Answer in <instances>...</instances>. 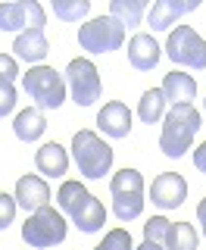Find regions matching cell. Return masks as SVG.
I'll list each match as a JSON object with an SVG mask.
<instances>
[{
  "instance_id": "14",
  "label": "cell",
  "mask_w": 206,
  "mask_h": 250,
  "mask_svg": "<svg viewBox=\"0 0 206 250\" xmlns=\"http://www.w3.org/2000/svg\"><path fill=\"white\" fill-rule=\"evenodd\" d=\"M97 125L103 135L109 138H128L131 131V109L122 104V100H109L103 104V109L97 113Z\"/></svg>"
},
{
  "instance_id": "24",
  "label": "cell",
  "mask_w": 206,
  "mask_h": 250,
  "mask_svg": "<svg viewBox=\"0 0 206 250\" xmlns=\"http://www.w3.org/2000/svg\"><path fill=\"white\" fill-rule=\"evenodd\" d=\"M94 250H134V247H131L128 229H109L106 234H103V241H100Z\"/></svg>"
},
{
  "instance_id": "21",
  "label": "cell",
  "mask_w": 206,
  "mask_h": 250,
  "mask_svg": "<svg viewBox=\"0 0 206 250\" xmlns=\"http://www.w3.org/2000/svg\"><path fill=\"white\" fill-rule=\"evenodd\" d=\"M200 238L191 222H172L169 234H165V250H197Z\"/></svg>"
},
{
  "instance_id": "27",
  "label": "cell",
  "mask_w": 206,
  "mask_h": 250,
  "mask_svg": "<svg viewBox=\"0 0 206 250\" xmlns=\"http://www.w3.org/2000/svg\"><path fill=\"white\" fill-rule=\"evenodd\" d=\"M19 75V62L10 53H0V84H13Z\"/></svg>"
},
{
  "instance_id": "13",
  "label": "cell",
  "mask_w": 206,
  "mask_h": 250,
  "mask_svg": "<svg viewBox=\"0 0 206 250\" xmlns=\"http://www.w3.org/2000/svg\"><path fill=\"white\" fill-rule=\"evenodd\" d=\"M194 10H197V0H156L147 13V25L153 31H165L175 25L181 16H187Z\"/></svg>"
},
{
  "instance_id": "8",
  "label": "cell",
  "mask_w": 206,
  "mask_h": 250,
  "mask_svg": "<svg viewBox=\"0 0 206 250\" xmlns=\"http://www.w3.org/2000/svg\"><path fill=\"white\" fill-rule=\"evenodd\" d=\"M165 53L175 66L185 69H206V41L191 25H178L169 31V41H165Z\"/></svg>"
},
{
  "instance_id": "3",
  "label": "cell",
  "mask_w": 206,
  "mask_h": 250,
  "mask_svg": "<svg viewBox=\"0 0 206 250\" xmlns=\"http://www.w3.org/2000/svg\"><path fill=\"white\" fill-rule=\"evenodd\" d=\"M72 160L84 178H103L113 169V147L100 141L97 131L78 128L72 138Z\"/></svg>"
},
{
  "instance_id": "25",
  "label": "cell",
  "mask_w": 206,
  "mask_h": 250,
  "mask_svg": "<svg viewBox=\"0 0 206 250\" xmlns=\"http://www.w3.org/2000/svg\"><path fill=\"white\" fill-rule=\"evenodd\" d=\"M169 219L165 216H153V219H147V225H144V241H153V244H165V234H169Z\"/></svg>"
},
{
  "instance_id": "11",
  "label": "cell",
  "mask_w": 206,
  "mask_h": 250,
  "mask_svg": "<svg viewBox=\"0 0 206 250\" xmlns=\"http://www.w3.org/2000/svg\"><path fill=\"white\" fill-rule=\"evenodd\" d=\"M185 197H187V182L181 172H163L150 185V200L160 209H178L185 203Z\"/></svg>"
},
{
  "instance_id": "20",
  "label": "cell",
  "mask_w": 206,
  "mask_h": 250,
  "mask_svg": "<svg viewBox=\"0 0 206 250\" xmlns=\"http://www.w3.org/2000/svg\"><path fill=\"white\" fill-rule=\"evenodd\" d=\"M138 116L147 125H156L160 119H165V97L160 88H150L141 94V104H138Z\"/></svg>"
},
{
  "instance_id": "28",
  "label": "cell",
  "mask_w": 206,
  "mask_h": 250,
  "mask_svg": "<svg viewBox=\"0 0 206 250\" xmlns=\"http://www.w3.org/2000/svg\"><path fill=\"white\" fill-rule=\"evenodd\" d=\"M16 109V88L13 84H0V116H10Z\"/></svg>"
},
{
  "instance_id": "10",
  "label": "cell",
  "mask_w": 206,
  "mask_h": 250,
  "mask_svg": "<svg viewBox=\"0 0 206 250\" xmlns=\"http://www.w3.org/2000/svg\"><path fill=\"white\" fill-rule=\"evenodd\" d=\"M47 13L38 0H13L0 3V31H28V28H44Z\"/></svg>"
},
{
  "instance_id": "16",
  "label": "cell",
  "mask_w": 206,
  "mask_h": 250,
  "mask_svg": "<svg viewBox=\"0 0 206 250\" xmlns=\"http://www.w3.org/2000/svg\"><path fill=\"white\" fill-rule=\"evenodd\" d=\"M163 97H165V104H172V106H185V104H191V100L197 97V82H194V75H187V72H169L163 78Z\"/></svg>"
},
{
  "instance_id": "1",
  "label": "cell",
  "mask_w": 206,
  "mask_h": 250,
  "mask_svg": "<svg viewBox=\"0 0 206 250\" xmlns=\"http://www.w3.org/2000/svg\"><path fill=\"white\" fill-rule=\"evenodd\" d=\"M57 203L84 234H94L106 225V209H103V203L94 197L82 182H62L60 191H57Z\"/></svg>"
},
{
  "instance_id": "5",
  "label": "cell",
  "mask_w": 206,
  "mask_h": 250,
  "mask_svg": "<svg viewBox=\"0 0 206 250\" xmlns=\"http://www.w3.org/2000/svg\"><path fill=\"white\" fill-rule=\"evenodd\" d=\"M113 191V213L119 222H131L144 209V178L138 169H119L109 182Z\"/></svg>"
},
{
  "instance_id": "6",
  "label": "cell",
  "mask_w": 206,
  "mask_h": 250,
  "mask_svg": "<svg viewBox=\"0 0 206 250\" xmlns=\"http://www.w3.org/2000/svg\"><path fill=\"white\" fill-rule=\"evenodd\" d=\"M22 88L38 104V109H57L66 100V78L53 66H31L22 75Z\"/></svg>"
},
{
  "instance_id": "15",
  "label": "cell",
  "mask_w": 206,
  "mask_h": 250,
  "mask_svg": "<svg viewBox=\"0 0 206 250\" xmlns=\"http://www.w3.org/2000/svg\"><path fill=\"white\" fill-rule=\"evenodd\" d=\"M160 57H163L160 44H156V38L147 35V31H138L128 41V62L138 72H150V69L160 62Z\"/></svg>"
},
{
  "instance_id": "9",
  "label": "cell",
  "mask_w": 206,
  "mask_h": 250,
  "mask_svg": "<svg viewBox=\"0 0 206 250\" xmlns=\"http://www.w3.org/2000/svg\"><path fill=\"white\" fill-rule=\"evenodd\" d=\"M66 84H69V94H72V100L78 106H91L94 100H100V91H103L97 66L84 57H78L66 66Z\"/></svg>"
},
{
  "instance_id": "4",
  "label": "cell",
  "mask_w": 206,
  "mask_h": 250,
  "mask_svg": "<svg viewBox=\"0 0 206 250\" xmlns=\"http://www.w3.org/2000/svg\"><path fill=\"white\" fill-rule=\"evenodd\" d=\"M69 234V225H66V216L53 207H41L38 213H31L22 225V241L35 250H47V247H57L66 241Z\"/></svg>"
},
{
  "instance_id": "30",
  "label": "cell",
  "mask_w": 206,
  "mask_h": 250,
  "mask_svg": "<svg viewBox=\"0 0 206 250\" xmlns=\"http://www.w3.org/2000/svg\"><path fill=\"white\" fill-rule=\"evenodd\" d=\"M197 219H200V225H203V238H206V197L197 203Z\"/></svg>"
},
{
  "instance_id": "17",
  "label": "cell",
  "mask_w": 206,
  "mask_h": 250,
  "mask_svg": "<svg viewBox=\"0 0 206 250\" xmlns=\"http://www.w3.org/2000/svg\"><path fill=\"white\" fill-rule=\"evenodd\" d=\"M13 50H16V57L25 60L28 66L31 62L41 66V60L50 53V44H47V38H44V28H28V31H22V35H16Z\"/></svg>"
},
{
  "instance_id": "23",
  "label": "cell",
  "mask_w": 206,
  "mask_h": 250,
  "mask_svg": "<svg viewBox=\"0 0 206 250\" xmlns=\"http://www.w3.org/2000/svg\"><path fill=\"white\" fill-rule=\"evenodd\" d=\"M91 13V0H53V16L62 22H82Z\"/></svg>"
},
{
  "instance_id": "7",
  "label": "cell",
  "mask_w": 206,
  "mask_h": 250,
  "mask_svg": "<svg viewBox=\"0 0 206 250\" xmlns=\"http://www.w3.org/2000/svg\"><path fill=\"white\" fill-rule=\"evenodd\" d=\"M125 41V25L113 16H97V19L84 22L78 28V44L82 50L88 53H109V50H119Z\"/></svg>"
},
{
  "instance_id": "12",
  "label": "cell",
  "mask_w": 206,
  "mask_h": 250,
  "mask_svg": "<svg viewBox=\"0 0 206 250\" xmlns=\"http://www.w3.org/2000/svg\"><path fill=\"white\" fill-rule=\"evenodd\" d=\"M13 197L31 216V213H38L41 207H50V188H47V182L41 175H22L19 182H16V194H13Z\"/></svg>"
},
{
  "instance_id": "2",
  "label": "cell",
  "mask_w": 206,
  "mask_h": 250,
  "mask_svg": "<svg viewBox=\"0 0 206 250\" xmlns=\"http://www.w3.org/2000/svg\"><path fill=\"white\" fill-rule=\"evenodd\" d=\"M203 116L194 104H185V106H172L163 119V135H160V150L172 160L185 156L194 144V135L200 128Z\"/></svg>"
},
{
  "instance_id": "22",
  "label": "cell",
  "mask_w": 206,
  "mask_h": 250,
  "mask_svg": "<svg viewBox=\"0 0 206 250\" xmlns=\"http://www.w3.org/2000/svg\"><path fill=\"white\" fill-rule=\"evenodd\" d=\"M144 10H147L144 0H113V3H109V16H113V19H119L122 25H128V28L141 25Z\"/></svg>"
},
{
  "instance_id": "19",
  "label": "cell",
  "mask_w": 206,
  "mask_h": 250,
  "mask_svg": "<svg viewBox=\"0 0 206 250\" xmlns=\"http://www.w3.org/2000/svg\"><path fill=\"white\" fill-rule=\"evenodd\" d=\"M13 131H16V138L19 141H25V144H31V141H38L47 131V119H44V109H38V106H28V109H22L19 116H16V122H13Z\"/></svg>"
},
{
  "instance_id": "29",
  "label": "cell",
  "mask_w": 206,
  "mask_h": 250,
  "mask_svg": "<svg viewBox=\"0 0 206 250\" xmlns=\"http://www.w3.org/2000/svg\"><path fill=\"white\" fill-rule=\"evenodd\" d=\"M194 166H197V169H200L203 175H206V141H203V144L194 150Z\"/></svg>"
},
{
  "instance_id": "18",
  "label": "cell",
  "mask_w": 206,
  "mask_h": 250,
  "mask_svg": "<svg viewBox=\"0 0 206 250\" xmlns=\"http://www.w3.org/2000/svg\"><path fill=\"white\" fill-rule=\"evenodd\" d=\"M35 166H38V172H41V175H50V178L66 175V169H69V153H66V147L57 144V141L44 144L41 150H35Z\"/></svg>"
},
{
  "instance_id": "32",
  "label": "cell",
  "mask_w": 206,
  "mask_h": 250,
  "mask_svg": "<svg viewBox=\"0 0 206 250\" xmlns=\"http://www.w3.org/2000/svg\"><path fill=\"white\" fill-rule=\"evenodd\" d=\"M203 106H206V100H203Z\"/></svg>"
},
{
  "instance_id": "26",
  "label": "cell",
  "mask_w": 206,
  "mask_h": 250,
  "mask_svg": "<svg viewBox=\"0 0 206 250\" xmlns=\"http://www.w3.org/2000/svg\"><path fill=\"white\" fill-rule=\"evenodd\" d=\"M16 197H10L6 191H0V231H6L13 225V219H16Z\"/></svg>"
},
{
  "instance_id": "31",
  "label": "cell",
  "mask_w": 206,
  "mask_h": 250,
  "mask_svg": "<svg viewBox=\"0 0 206 250\" xmlns=\"http://www.w3.org/2000/svg\"><path fill=\"white\" fill-rule=\"evenodd\" d=\"M138 250H163V244H153V241H144Z\"/></svg>"
}]
</instances>
